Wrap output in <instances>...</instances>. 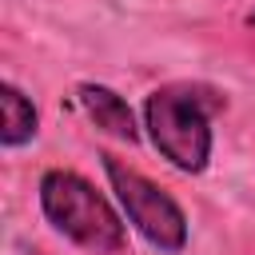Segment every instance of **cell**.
I'll return each instance as SVG.
<instances>
[{"label": "cell", "mask_w": 255, "mask_h": 255, "mask_svg": "<svg viewBox=\"0 0 255 255\" xmlns=\"http://www.w3.org/2000/svg\"><path fill=\"white\" fill-rule=\"evenodd\" d=\"M227 112V92L203 80H171L143 96V135L159 159L183 175H203L215 151L211 120Z\"/></svg>", "instance_id": "obj_1"}, {"label": "cell", "mask_w": 255, "mask_h": 255, "mask_svg": "<svg viewBox=\"0 0 255 255\" xmlns=\"http://www.w3.org/2000/svg\"><path fill=\"white\" fill-rule=\"evenodd\" d=\"M44 223L72 247L88 255H124L128 251V219L120 203H112L92 179L72 167H48L36 187Z\"/></svg>", "instance_id": "obj_2"}, {"label": "cell", "mask_w": 255, "mask_h": 255, "mask_svg": "<svg viewBox=\"0 0 255 255\" xmlns=\"http://www.w3.org/2000/svg\"><path fill=\"white\" fill-rule=\"evenodd\" d=\"M100 167L108 175V191L120 203L128 227L159 255H183L191 231H187V215H183L179 199L167 187H159L155 179H147L139 167L120 159L116 151H100Z\"/></svg>", "instance_id": "obj_3"}, {"label": "cell", "mask_w": 255, "mask_h": 255, "mask_svg": "<svg viewBox=\"0 0 255 255\" xmlns=\"http://www.w3.org/2000/svg\"><path fill=\"white\" fill-rule=\"evenodd\" d=\"M76 104H80V112H84L100 131H108L112 139H120V143H139L143 120H135L131 104H128L116 88L96 84V80H80V84H76Z\"/></svg>", "instance_id": "obj_4"}, {"label": "cell", "mask_w": 255, "mask_h": 255, "mask_svg": "<svg viewBox=\"0 0 255 255\" xmlns=\"http://www.w3.org/2000/svg\"><path fill=\"white\" fill-rule=\"evenodd\" d=\"M36 135H40V112L32 96L20 84L4 80L0 84V147L16 151V147H28Z\"/></svg>", "instance_id": "obj_5"}, {"label": "cell", "mask_w": 255, "mask_h": 255, "mask_svg": "<svg viewBox=\"0 0 255 255\" xmlns=\"http://www.w3.org/2000/svg\"><path fill=\"white\" fill-rule=\"evenodd\" d=\"M243 24H247V28L255 32V8H247V16H243Z\"/></svg>", "instance_id": "obj_6"}]
</instances>
